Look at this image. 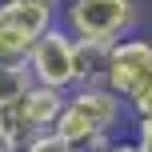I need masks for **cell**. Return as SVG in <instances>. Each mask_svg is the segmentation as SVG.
<instances>
[{
  "label": "cell",
  "mask_w": 152,
  "mask_h": 152,
  "mask_svg": "<svg viewBox=\"0 0 152 152\" xmlns=\"http://www.w3.org/2000/svg\"><path fill=\"white\" fill-rule=\"evenodd\" d=\"M64 100H68V92L48 88V84H32V88L24 92V96L16 100L12 108H4L8 128H12L16 144L24 148L32 136H40V132H52V124H56V116H60Z\"/></svg>",
  "instance_id": "cell-6"
},
{
  "label": "cell",
  "mask_w": 152,
  "mask_h": 152,
  "mask_svg": "<svg viewBox=\"0 0 152 152\" xmlns=\"http://www.w3.org/2000/svg\"><path fill=\"white\" fill-rule=\"evenodd\" d=\"M0 152H20V144H16L12 128H8V116L0 112Z\"/></svg>",
  "instance_id": "cell-11"
},
{
  "label": "cell",
  "mask_w": 152,
  "mask_h": 152,
  "mask_svg": "<svg viewBox=\"0 0 152 152\" xmlns=\"http://www.w3.org/2000/svg\"><path fill=\"white\" fill-rule=\"evenodd\" d=\"M52 28V8L0 0V60H28L32 44Z\"/></svg>",
  "instance_id": "cell-5"
},
{
  "label": "cell",
  "mask_w": 152,
  "mask_h": 152,
  "mask_svg": "<svg viewBox=\"0 0 152 152\" xmlns=\"http://www.w3.org/2000/svg\"><path fill=\"white\" fill-rule=\"evenodd\" d=\"M120 108H124V100L116 96L108 84L72 88L68 100H64V108H60V116H56V124H52V132L68 148H84V152L104 148L108 132L120 120Z\"/></svg>",
  "instance_id": "cell-1"
},
{
  "label": "cell",
  "mask_w": 152,
  "mask_h": 152,
  "mask_svg": "<svg viewBox=\"0 0 152 152\" xmlns=\"http://www.w3.org/2000/svg\"><path fill=\"white\" fill-rule=\"evenodd\" d=\"M104 84L136 116H152V40L120 36L108 48V76H104Z\"/></svg>",
  "instance_id": "cell-2"
},
{
  "label": "cell",
  "mask_w": 152,
  "mask_h": 152,
  "mask_svg": "<svg viewBox=\"0 0 152 152\" xmlns=\"http://www.w3.org/2000/svg\"><path fill=\"white\" fill-rule=\"evenodd\" d=\"M96 152H140V144H136V140H128V144L120 140V144H104V148H96Z\"/></svg>",
  "instance_id": "cell-12"
},
{
  "label": "cell",
  "mask_w": 152,
  "mask_h": 152,
  "mask_svg": "<svg viewBox=\"0 0 152 152\" xmlns=\"http://www.w3.org/2000/svg\"><path fill=\"white\" fill-rule=\"evenodd\" d=\"M32 84H36V76H32L28 60H0V112L12 108Z\"/></svg>",
  "instance_id": "cell-8"
},
{
  "label": "cell",
  "mask_w": 152,
  "mask_h": 152,
  "mask_svg": "<svg viewBox=\"0 0 152 152\" xmlns=\"http://www.w3.org/2000/svg\"><path fill=\"white\" fill-rule=\"evenodd\" d=\"M20 152H68V144H64L56 132H40V136H32Z\"/></svg>",
  "instance_id": "cell-9"
},
{
  "label": "cell",
  "mask_w": 152,
  "mask_h": 152,
  "mask_svg": "<svg viewBox=\"0 0 152 152\" xmlns=\"http://www.w3.org/2000/svg\"><path fill=\"white\" fill-rule=\"evenodd\" d=\"M132 20H136L132 0H72L64 8V28L76 40H96V44H116L120 36H128Z\"/></svg>",
  "instance_id": "cell-3"
},
{
  "label": "cell",
  "mask_w": 152,
  "mask_h": 152,
  "mask_svg": "<svg viewBox=\"0 0 152 152\" xmlns=\"http://www.w3.org/2000/svg\"><path fill=\"white\" fill-rule=\"evenodd\" d=\"M20 4H40V8H52V12H56V4H60V0H20Z\"/></svg>",
  "instance_id": "cell-13"
},
{
  "label": "cell",
  "mask_w": 152,
  "mask_h": 152,
  "mask_svg": "<svg viewBox=\"0 0 152 152\" xmlns=\"http://www.w3.org/2000/svg\"><path fill=\"white\" fill-rule=\"evenodd\" d=\"M28 68H32V76H36V84L72 92L76 88V36L68 28H56L52 24V28L32 44Z\"/></svg>",
  "instance_id": "cell-4"
},
{
  "label": "cell",
  "mask_w": 152,
  "mask_h": 152,
  "mask_svg": "<svg viewBox=\"0 0 152 152\" xmlns=\"http://www.w3.org/2000/svg\"><path fill=\"white\" fill-rule=\"evenodd\" d=\"M136 144L140 152H152V116H136Z\"/></svg>",
  "instance_id": "cell-10"
},
{
  "label": "cell",
  "mask_w": 152,
  "mask_h": 152,
  "mask_svg": "<svg viewBox=\"0 0 152 152\" xmlns=\"http://www.w3.org/2000/svg\"><path fill=\"white\" fill-rule=\"evenodd\" d=\"M108 48H112V44L76 40V88L104 84V76H108Z\"/></svg>",
  "instance_id": "cell-7"
},
{
  "label": "cell",
  "mask_w": 152,
  "mask_h": 152,
  "mask_svg": "<svg viewBox=\"0 0 152 152\" xmlns=\"http://www.w3.org/2000/svg\"><path fill=\"white\" fill-rule=\"evenodd\" d=\"M68 152H84V148H68Z\"/></svg>",
  "instance_id": "cell-14"
}]
</instances>
